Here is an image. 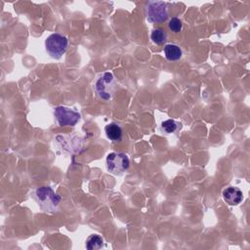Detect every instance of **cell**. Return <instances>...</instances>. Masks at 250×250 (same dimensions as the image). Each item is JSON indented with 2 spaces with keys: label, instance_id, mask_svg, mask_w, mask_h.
Listing matches in <instances>:
<instances>
[{
  "label": "cell",
  "instance_id": "obj_1",
  "mask_svg": "<svg viewBox=\"0 0 250 250\" xmlns=\"http://www.w3.org/2000/svg\"><path fill=\"white\" fill-rule=\"evenodd\" d=\"M32 198L36 201L42 211L56 212L61 203V196L48 186L37 188L32 192Z\"/></svg>",
  "mask_w": 250,
  "mask_h": 250
},
{
  "label": "cell",
  "instance_id": "obj_2",
  "mask_svg": "<svg viewBox=\"0 0 250 250\" xmlns=\"http://www.w3.org/2000/svg\"><path fill=\"white\" fill-rule=\"evenodd\" d=\"M94 88L98 96L104 100H111L116 92L117 83L111 72H104L99 74L94 81Z\"/></svg>",
  "mask_w": 250,
  "mask_h": 250
},
{
  "label": "cell",
  "instance_id": "obj_3",
  "mask_svg": "<svg viewBox=\"0 0 250 250\" xmlns=\"http://www.w3.org/2000/svg\"><path fill=\"white\" fill-rule=\"evenodd\" d=\"M67 46V38L61 33H52L45 40V49L54 59H60L65 53Z\"/></svg>",
  "mask_w": 250,
  "mask_h": 250
},
{
  "label": "cell",
  "instance_id": "obj_4",
  "mask_svg": "<svg viewBox=\"0 0 250 250\" xmlns=\"http://www.w3.org/2000/svg\"><path fill=\"white\" fill-rule=\"evenodd\" d=\"M168 4L163 1H148L145 7L146 20L149 22L161 23L168 18Z\"/></svg>",
  "mask_w": 250,
  "mask_h": 250
},
{
  "label": "cell",
  "instance_id": "obj_5",
  "mask_svg": "<svg viewBox=\"0 0 250 250\" xmlns=\"http://www.w3.org/2000/svg\"><path fill=\"white\" fill-rule=\"evenodd\" d=\"M105 163L108 172L114 175H121L129 168L130 160L127 154L123 152H110L106 156Z\"/></svg>",
  "mask_w": 250,
  "mask_h": 250
},
{
  "label": "cell",
  "instance_id": "obj_6",
  "mask_svg": "<svg viewBox=\"0 0 250 250\" xmlns=\"http://www.w3.org/2000/svg\"><path fill=\"white\" fill-rule=\"evenodd\" d=\"M55 118L60 126H74L80 120V113L77 111L66 107V106H57L54 109Z\"/></svg>",
  "mask_w": 250,
  "mask_h": 250
},
{
  "label": "cell",
  "instance_id": "obj_7",
  "mask_svg": "<svg viewBox=\"0 0 250 250\" xmlns=\"http://www.w3.org/2000/svg\"><path fill=\"white\" fill-rule=\"evenodd\" d=\"M224 200L229 205H238L243 199L242 191L234 187H229L223 191Z\"/></svg>",
  "mask_w": 250,
  "mask_h": 250
},
{
  "label": "cell",
  "instance_id": "obj_8",
  "mask_svg": "<svg viewBox=\"0 0 250 250\" xmlns=\"http://www.w3.org/2000/svg\"><path fill=\"white\" fill-rule=\"evenodd\" d=\"M163 52L166 60L170 62H176L180 60L183 56V51L181 47L176 44H166L163 48Z\"/></svg>",
  "mask_w": 250,
  "mask_h": 250
},
{
  "label": "cell",
  "instance_id": "obj_9",
  "mask_svg": "<svg viewBox=\"0 0 250 250\" xmlns=\"http://www.w3.org/2000/svg\"><path fill=\"white\" fill-rule=\"evenodd\" d=\"M106 137L112 142H119L122 139V129L116 123H109L104 127Z\"/></svg>",
  "mask_w": 250,
  "mask_h": 250
},
{
  "label": "cell",
  "instance_id": "obj_10",
  "mask_svg": "<svg viewBox=\"0 0 250 250\" xmlns=\"http://www.w3.org/2000/svg\"><path fill=\"white\" fill-rule=\"evenodd\" d=\"M168 34L166 30L162 27H155L152 29L150 33V39L154 44L157 45H162L167 41Z\"/></svg>",
  "mask_w": 250,
  "mask_h": 250
},
{
  "label": "cell",
  "instance_id": "obj_11",
  "mask_svg": "<svg viewBox=\"0 0 250 250\" xmlns=\"http://www.w3.org/2000/svg\"><path fill=\"white\" fill-rule=\"evenodd\" d=\"M85 246L88 250H97L104 247V239L99 234H91L86 239Z\"/></svg>",
  "mask_w": 250,
  "mask_h": 250
},
{
  "label": "cell",
  "instance_id": "obj_12",
  "mask_svg": "<svg viewBox=\"0 0 250 250\" xmlns=\"http://www.w3.org/2000/svg\"><path fill=\"white\" fill-rule=\"evenodd\" d=\"M181 127H182V124L173 119H167L163 121L160 125L161 131L165 134H173L177 132L179 129H181Z\"/></svg>",
  "mask_w": 250,
  "mask_h": 250
},
{
  "label": "cell",
  "instance_id": "obj_13",
  "mask_svg": "<svg viewBox=\"0 0 250 250\" xmlns=\"http://www.w3.org/2000/svg\"><path fill=\"white\" fill-rule=\"evenodd\" d=\"M168 27L173 33H178L182 30L183 28V23L182 21L179 18H171L168 21Z\"/></svg>",
  "mask_w": 250,
  "mask_h": 250
}]
</instances>
